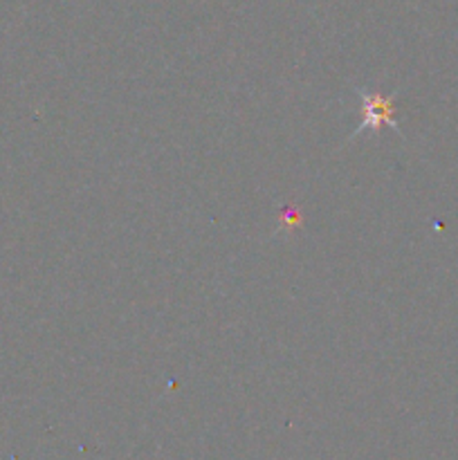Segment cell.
Listing matches in <instances>:
<instances>
[{"mask_svg":"<svg viewBox=\"0 0 458 460\" xmlns=\"http://www.w3.org/2000/svg\"><path fill=\"white\" fill-rule=\"evenodd\" d=\"M278 220H281V227L286 229V232H295L299 225H304V216H301L299 209H281V216H278Z\"/></svg>","mask_w":458,"mask_h":460,"instance_id":"7a4b0ae2","label":"cell"},{"mask_svg":"<svg viewBox=\"0 0 458 460\" xmlns=\"http://www.w3.org/2000/svg\"><path fill=\"white\" fill-rule=\"evenodd\" d=\"M355 93L359 94V102H362V121H359L357 128L350 133V139L357 137V135L373 130V133H380L382 128H391L398 135H402L398 126V106H395V94H382L377 90H364L355 88Z\"/></svg>","mask_w":458,"mask_h":460,"instance_id":"6da1fadb","label":"cell"}]
</instances>
